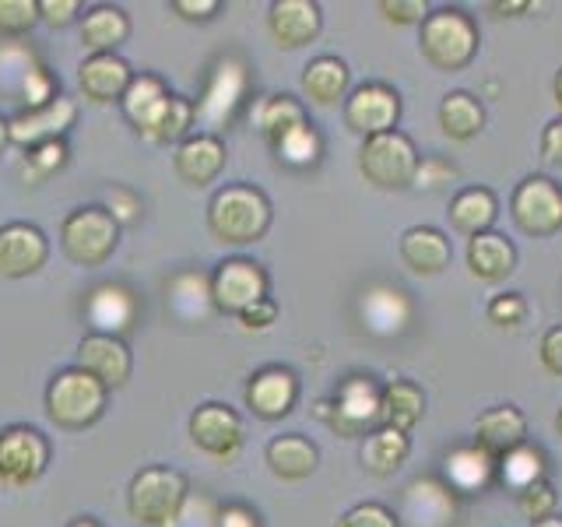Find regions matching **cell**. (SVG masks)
Masks as SVG:
<instances>
[{
	"label": "cell",
	"instance_id": "cell-1",
	"mask_svg": "<svg viewBox=\"0 0 562 527\" xmlns=\"http://www.w3.org/2000/svg\"><path fill=\"white\" fill-rule=\"evenodd\" d=\"M207 228L233 246L257 243L271 228V201L250 183H228L207 204Z\"/></svg>",
	"mask_w": 562,
	"mask_h": 527
},
{
	"label": "cell",
	"instance_id": "cell-2",
	"mask_svg": "<svg viewBox=\"0 0 562 527\" xmlns=\"http://www.w3.org/2000/svg\"><path fill=\"white\" fill-rule=\"evenodd\" d=\"M190 482L169 464L140 468L127 489V509L140 527H176L183 517Z\"/></svg>",
	"mask_w": 562,
	"mask_h": 527
},
{
	"label": "cell",
	"instance_id": "cell-3",
	"mask_svg": "<svg viewBox=\"0 0 562 527\" xmlns=\"http://www.w3.org/2000/svg\"><path fill=\"white\" fill-rule=\"evenodd\" d=\"M479 53V25L461 8H439L422 22V57L436 70H464Z\"/></svg>",
	"mask_w": 562,
	"mask_h": 527
},
{
	"label": "cell",
	"instance_id": "cell-4",
	"mask_svg": "<svg viewBox=\"0 0 562 527\" xmlns=\"http://www.w3.org/2000/svg\"><path fill=\"white\" fill-rule=\"evenodd\" d=\"M120 243V225L102 204L70 211L60 225V250L78 268H99L113 257Z\"/></svg>",
	"mask_w": 562,
	"mask_h": 527
},
{
	"label": "cell",
	"instance_id": "cell-5",
	"mask_svg": "<svg viewBox=\"0 0 562 527\" xmlns=\"http://www.w3.org/2000/svg\"><path fill=\"white\" fill-rule=\"evenodd\" d=\"M105 397H110V391H105L95 377H88L85 369L70 366L49 380L46 412L60 429H85L105 412Z\"/></svg>",
	"mask_w": 562,
	"mask_h": 527
},
{
	"label": "cell",
	"instance_id": "cell-6",
	"mask_svg": "<svg viewBox=\"0 0 562 527\" xmlns=\"http://www.w3.org/2000/svg\"><path fill=\"white\" fill-rule=\"evenodd\" d=\"M359 169L373 187L397 190L408 187L418 176V152L408 134L386 131L376 137H366V145L359 152Z\"/></svg>",
	"mask_w": 562,
	"mask_h": 527
},
{
	"label": "cell",
	"instance_id": "cell-7",
	"mask_svg": "<svg viewBox=\"0 0 562 527\" xmlns=\"http://www.w3.org/2000/svg\"><path fill=\"white\" fill-rule=\"evenodd\" d=\"M268 271L250 257H228L211 274V303L222 313H243L260 299H268Z\"/></svg>",
	"mask_w": 562,
	"mask_h": 527
},
{
	"label": "cell",
	"instance_id": "cell-8",
	"mask_svg": "<svg viewBox=\"0 0 562 527\" xmlns=\"http://www.w3.org/2000/svg\"><path fill=\"white\" fill-rule=\"evenodd\" d=\"M514 222L520 233L544 239L555 236L562 228V187H555L549 176H527V180L514 190Z\"/></svg>",
	"mask_w": 562,
	"mask_h": 527
},
{
	"label": "cell",
	"instance_id": "cell-9",
	"mask_svg": "<svg viewBox=\"0 0 562 527\" xmlns=\"http://www.w3.org/2000/svg\"><path fill=\"white\" fill-rule=\"evenodd\" d=\"M49 439L35 426L0 429V482L32 485L49 464Z\"/></svg>",
	"mask_w": 562,
	"mask_h": 527
},
{
	"label": "cell",
	"instance_id": "cell-10",
	"mask_svg": "<svg viewBox=\"0 0 562 527\" xmlns=\"http://www.w3.org/2000/svg\"><path fill=\"white\" fill-rule=\"evenodd\" d=\"M246 88H250V75H246L243 60H222L215 67V75L207 81V92L198 102V123L204 127V134H218L222 127H228L236 116V110L246 99Z\"/></svg>",
	"mask_w": 562,
	"mask_h": 527
},
{
	"label": "cell",
	"instance_id": "cell-11",
	"mask_svg": "<svg viewBox=\"0 0 562 527\" xmlns=\"http://www.w3.org/2000/svg\"><path fill=\"white\" fill-rule=\"evenodd\" d=\"M190 439L215 461H233L243 447V418L228 404L207 401L190 415Z\"/></svg>",
	"mask_w": 562,
	"mask_h": 527
},
{
	"label": "cell",
	"instance_id": "cell-12",
	"mask_svg": "<svg viewBox=\"0 0 562 527\" xmlns=\"http://www.w3.org/2000/svg\"><path fill=\"white\" fill-rule=\"evenodd\" d=\"M75 120H78V102L67 96L49 99L40 110H18L8 120L11 145L35 148V145H46V141H64V134L75 127Z\"/></svg>",
	"mask_w": 562,
	"mask_h": 527
},
{
	"label": "cell",
	"instance_id": "cell-13",
	"mask_svg": "<svg viewBox=\"0 0 562 527\" xmlns=\"http://www.w3.org/2000/svg\"><path fill=\"white\" fill-rule=\"evenodd\" d=\"M380 397L383 391L369 377H348L338 386V394H334V404H327L330 408L327 422L341 436H359L380 422Z\"/></svg>",
	"mask_w": 562,
	"mask_h": 527
},
{
	"label": "cell",
	"instance_id": "cell-14",
	"mask_svg": "<svg viewBox=\"0 0 562 527\" xmlns=\"http://www.w3.org/2000/svg\"><path fill=\"white\" fill-rule=\"evenodd\" d=\"M401 116V102L394 88H386L380 81L359 85L356 92L345 102V120L351 131H359L362 137H376L394 131V123Z\"/></svg>",
	"mask_w": 562,
	"mask_h": 527
},
{
	"label": "cell",
	"instance_id": "cell-15",
	"mask_svg": "<svg viewBox=\"0 0 562 527\" xmlns=\"http://www.w3.org/2000/svg\"><path fill=\"white\" fill-rule=\"evenodd\" d=\"M49 243L40 225L8 222L0 228V278H29L46 264Z\"/></svg>",
	"mask_w": 562,
	"mask_h": 527
},
{
	"label": "cell",
	"instance_id": "cell-16",
	"mask_svg": "<svg viewBox=\"0 0 562 527\" xmlns=\"http://www.w3.org/2000/svg\"><path fill=\"white\" fill-rule=\"evenodd\" d=\"M78 369H85L88 377H95L110 391V386H123L131 380L134 359L123 338H113V334H85L78 345Z\"/></svg>",
	"mask_w": 562,
	"mask_h": 527
},
{
	"label": "cell",
	"instance_id": "cell-17",
	"mask_svg": "<svg viewBox=\"0 0 562 527\" xmlns=\"http://www.w3.org/2000/svg\"><path fill=\"white\" fill-rule=\"evenodd\" d=\"M169 102H172V92L166 88V81L155 75H134L127 96L120 99L123 116H127L137 127V134L151 141V145H155L158 127H162V120L169 113Z\"/></svg>",
	"mask_w": 562,
	"mask_h": 527
},
{
	"label": "cell",
	"instance_id": "cell-18",
	"mask_svg": "<svg viewBox=\"0 0 562 527\" xmlns=\"http://www.w3.org/2000/svg\"><path fill=\"white\" fill-rule=\"evenodd\" d=\"M140 313V299L127 285H99L85 303V316L92 324V334H113L123 338Z\"/></svg>",
	"mask_w": 562,
	"mask_h": 527
},
{
	"label": "cell",
	"instance_id": "cell-19",
	"mask_svg": "<svg viewBox=\"0 0 562 527\" xmlns=\"http://www.w3.org/2000/svg\"><path fill=\"white\" fill-rule=\"evenodd\" d=\"M299 397V380L285 366H263L254 373L250 386H246V404L254 408L257 418H285Z\"/></svg>",
	"mask_w": 562,
	"mask_h": 527
},
{
	"label": "cell",
	"instance_id": "cell-20",
	"mask_svg": "<svg viewBox=\"0 0 562 527\" xmlns=\"http://www.w3.org/2000/svg\"><path fill=\"white\" fill-rule=\"evenodd\" d=\"M225 141L218 134H190L187 141L176 145L172 155V169L180 180L193 183V187H204L211 180H218V172L225 169Z\"/></svg>",
	"mask_w": 562,
	"mask_h": 527
},
{
	"label": "cell",
	"instance_id": "cell-21",
	"mask_svg": "<svg viewBox=\"0 0 562 527\" xmlns=\"http://www.w3.org/2000/svg\"><path fill=\"white\" fill-rule=\"evenodd\" d=\"M321 8L313 0H274L271 14H268V29H271V40L281 49H299L313 43L321 35Z\"/></svg>",
	"mask_w": 562,
	"mask_h": 527
},
{
	"label": "cell",
	"instance_id": "cell-22",
	"mask_svg": "<svg viewBox=\"0 0 562 527\" xmlns=\"http://www.w3.org/2000/svg\"><path fill=\"white\" fill-rule=\"evenodd\" d=\"M134 81L131 64L116 57V53H92L81 67H78V85L85 99L92 102H120L127 96V88Z\"/></svg>",
	"mask_w": 562,
	"mask_h": 527
},
{
	"label": "cell",
	"instance_id": "cell-23",
	"mask_svg": "<svg viewBox=\"0 0 562 527\" xmlns=\"http://www.w3.org/2000/svg\"><path fill=\"white\" fill-rule=\"evenodd\" d=\"M457 514L453 492L450 485L439 482H415L404 496V520H412V527H450Z\"/></svg>",
	"mask_w": 562,
	"mask_h": 527
},
{
	"label": "cell",
	"instance_id": "cell-24",
	"mask_svg": "<svg viewBox=\"0 0 562 527\" xmlns=\"http://www.w3.org/2000/svg\"><path fill=\"white\" fill-rule=\"evenodd\" d=\"M362 321L366 327L380 334V338H391V334H401L412 321V306L404 292L391 289V285H376L362 295Z\"/></svg>",
	"mask_w": 562,
	"mask_h": 527
},
{
	"label": "cell",
	"instance_id": "cell-25",
	"mask_svg": "<svg viewBox=\"0 0 562 527\" xmlns=\"http://www.w3.org/2000/svg\"><path fill=\"white\" fill-rule=\"evenodd\" d=\"M401 257L415 274H439L450 264V239L429 225H415L401 236Z\"/></svg>",
	"mask_w": 562,
	"mask_h": 527
},
{
	"label": "cell",
	"instance_id": "cell-26",
	"mask_svg": "<svg viewBox=\"0 0 562 527\" xmlns=\"http://www.w3.org/2000/svg\"><path fill=\"white\" fill-rule=\"evenodd\" d=\"M474 439H479V447L488 453H509L520 444H527V422L517 408H509V404L488 408L474 422Z\"/></svg>",
	"mask_w": 562,
	"mask_h": 527
},
{
	"label": "cell",
	"instance_id": "cell-27",
	"mask_svg": "<svg viewBox=\"0 0 562 527\" xmlns=\"http://www.w3.org/2000/svg\"><path fill=\"white\" fill-rule=\"evenodd\" d=\"M468 268L474 278L482 281H503L514 274L517 268V250L514 243L499 233H482V236H471L468 243Z\"/></svg>",
	"mask_w": 562,
	"mask_h": 527
},
{
	"label": "cell",
	"instance_id": "cell-28",
	"mask_svg": "<svg viewBox=\"0 0 562 527\" xmlns=\"http://www.w3.org/2000/svg\"><path fill=\"white\" fill-rule=\"evenodd\" d=\"M316 461H321V453H316V447L299 433L274 436L268 444V464L278 479H285V482L310 479V474L316 471Z\"/></svg>",
	"mask_w": 562,
	"mask_h": 527
},
{
	"label": "cell",
	"instance_id": "cell-29",
	"mask_svg": "<svg viewBox=\"0 0 562 527\" xmlns=\"http://www.w3.org/2000/svg\"><path fill=\"white\" fill-rule=\"evenodd\" d=\"M443 468H447L450 492H482L492 482V474H496V457L474 444L453 450L443 461Z\"/></svg>",
	"mask_w": 562,
	"mask_h": 527
},
{
	"label": "cell",
	"instance_id": "cell-30",
	"mask_svg": "<svg viewBox=\"0 0 562 527\" xmlns=\"http://www.w3.org/2000/svg\"><path fill=\"white\" fill-rule=\"evenodd\" d=\"M499 215L496 198L485 187H468L450 201V225L464 236H482L492 233V222Z\"/></svg>",
	"mask_w": 562,
	"mask_h": 527
},
{
	"label": "cell",
	"instance_id": "cell-31",
	"mask_svg": "<svg viewBox=\"0 0 562 527\" xmlns=\"http://www.w3.org/2000/svg\"><path fill=\"white\" fill-rule=\"evenodd\" d=\"M131 35V18L123 8L99 4L85 14L81 22V43L92 53H116L120 43H127Z\"/></svg>",
	"mask_w": 562,
	"mask_h": 527
},
{
	"label": "cell",
	"instance_id": "cell-32",
	"mask_svg": "<svg viewBox=\"0 0 562 527\" xmlns=\"http://www.w3.org/2000/svg\"><path fill=\"white\" fill-rule=\"evenodd\" d=\"M422 415H426V397L415 383L408 380H394L391 386H383V397H380V422L391 426L397 433H408L415 429Z\"/></svg>",
	"mask_w": 562,
	"mask_h": 527
},
{
	"label": "cell",
	"instance_id": "cell-33",
	"mask_svg": "<svg viewBox=\"0 0 562 527\" xmlns=\"http://www.w3.org/2000/svg\"><path fill=\"white\" fill-rule=\"evenodd\" d=\"M408 433H397L391 426H380L376 433H369L362 447V468L376 479H391V474L408 461Z\"/></svg>",
	"mask_w": 562,
	"mask_h": 527
},
{
	"label": "cell",
	"instance_id": "cell-34",
	"mask_svg": "<svg viewBox=\"0 0 562 527\" xmlns=\"http://www.w3.org/2000/svg\"><path fill=\"white\" fill-rule=\"evenodd\" d=\"M254 123L271 145H278V141L289 131H295L299 123H306V110H303V102L292 96H263L260 102H254Z\"/></svg>",
	"mask_w": 562,
	"mask_h": 527
},
{
	"label": "cell",
	"instance_id": "cell-35",
	"mask_svg": "<svg viewBox=\"0 0 562 527\" xmlns=\"http://www.w3.org/2000/svg\"><path fill=\"white\" fill-rule=\"evenodd\" d=\"M439 127L453 141H471L485 127V110L482 102L468 92H450L439 102Z\"/></svg>",
	"mask_w": 562,
	"mask_h": 527
},
{
	"label": "cell",
	"instance_id": "cell-36",
	"mask_svg": "<svg viewBox=\"0 0 562 527\" xmlns=\"http://www.w3.org/2000/svg\"><path fill=\"white\" fill-rule=\"evenodd\" d=\"M303 92L316 105H334L348 92V67L338 57H316L303 70Z\"/></svg>",
	"mask_w": 562,
	"mask_h": 527
},
{
	"label": "cell",
	"instance_id": "cell-37",
	"mask_svg": "<svg viewBox=\"0 0 562 527\" xmlns=\"http://www.w3.org/2000/svg\"><path fill=\"white\" fill-rule=\"evenodd\" d=\"M169 306L180 321H190V324L204 321V316L215 310V303H211V278L176 274L169 281Z\"/></svg>",
	"mask_w": 562,
	"mask_h": 527
},
{
	"label": "cell",
	"instance_id": "cell-38",
	"mask_svg": "<svg viewBox=\"0 0 562 527\" xmlns=\"http://www.w3.org/2000/svg\"><path fill=\"white\" fill-rule=\"evenodd\" d=\"M499 471H503V482H506V485H514L517 492L531 489L535 482H541V471H544V464H541V450L520 444L517 450L503 453V468H499Z\"/></svg>",
	"mask_w": 562,
	"mask_h": 527
},
{
	"label": "cell",
	"instance_id": "cell-39",
	"mask_svg": "<svg viewBox=\"0 0 562 527\" xmlns=\"http://www.w3.org/2000/svg\"><path fill=\"white\" fill-rule=\"evenodd\" d=\"M278 158L281 162H289L295 169H303V166H313L316 158H321V134H316L310 123H299L295 131H289L285 137L274 145Z\"/></svg>",
	"mask_w": 562,
	"mask_h": 527
},
{
	"label": "cell",
	"instance_id": "cell-40",
	"mask_svg": "<svg viewBox=\"0 0 562 527\" xmlns=\"http://www.w3.org/2000/svg\"><path fill=\"white\" fill-rule=\"evenodd\" d=\"M40 22V0H0V32L18 40Z\"/></svg>",
	"mask_w": 562,
	"mask_h": 527
},
{
	"label": "cell",
	"instance_id": "cell-41",
	"mask_svg": "<svg viewBox=\"0 0 562 527\" xmlns=\"http://www.w3.org/2000/svg\"><path fill=\"white\" fill-rule=\"evenodd\" d=\"M338 527H401L397 517L380 503H359L338 520Z\"/></svg>",
	"mask_w": 562,
	"mask_h": 527
},
{
	"label": "cell",
	"instance_id": "cell-42",
	"mask_svg": "<svg viewBox=\"0 0 562 527\" xmlns=\"http://www.w3.org/2000/svg\"><path fill=\"white\" fill-rule=\"evenodd\" d=\"M520 509H524V517L527 520H549L552 517V509H555V492L552 485H544V482H535L531 489H524L520 492Z\"/></svg>",
	"mask_w": 562,
	"mask_h": 527
},
{
	"label": "cell",
	"instance_id": "cell-43",
	"mask_svg": "<svg viewBox=\"0 0 562 527\" xmlns=\"http://www.w3.org/2000/svg\"><path fill=\"white\" fill-rule=\"evenodd\" d=\"M29 166L35 176H53L67 166V145L64 141H46V145L29 148Z\"/></svg>",
	"mask_w": 562,
	"mask_h": 527
},
{
	"label": "cell",
	"instance_id": "cell-44",
	"mask_svg": "<svg viewBox=\"0 0 562 527\" xmlns=\"http://www.w3.org/2000/svg\"><path fill=\"white\" fill-rule=\"evenodd\" d=\"M524 316H527V303H524V295H517V292L496 295L488 303V321L499 324V327H517V324H524Z\"/></svg>",
	"mask_w": 562,
	"mask_h": 527
},
{
	"label": "cell",
	"instance_id": "cell-45",
	"mask_svg": "<svg viewBox=\"0 0 562 527\" xmlns=\"http://www.w3.org/2000/svg\"><path fill=\"white\" fill-rule=\"evenodd\" d=\"M105 211L116 218V225H131L140 215V201L127 187H113L110 193H105Z\"/></svg>",
	"mask_w": 562,
	"mask_h": 527
},
{
	"label": "cell",
	"instance_id": "cell-46",
	"mask_svg": "<svg viewBox=\"0 0 562 527\" xmlns=\"http://www.w3.org/2000/svg\"><path fill=\"white\" fill-rule=\"evenodd\" d=\"M81 4L78 0H40V22L53 25V29H64L78 18Z\"/></svg>",
	"mask_w": 562,
	"mask_h": 527
},
{
	"label": "cell",
	"instance_id": "cell-47",
	"mask_svg": "<svg viewBox=\"0 0 562 527\" xmlns=\"http://www.w3.org/2000/svg\"><path fill=\"white\" fill-rule=\"evenodd\" d=\"M380 11L391 18V22L397 25H412V22H426L429 18V8L426 0H408V4H394V0H383Z\"/></svg>",
	"mask_w": 562,
	"mask_h": 527
},
{
	"label": "cell",
	"instance_id": "cell-48",
	"mask_svg": "<svg viewBox=\"0 0 562 527\" xmlns=\"http://www.w3.org/2000/svg\"><path fill=\"white\" fill-rule=\"evenodd\" d=\"M239 321L246 330H263V327H271L278 321V303L268 295V299H260V303H254L250 310H243L239 313Z\"/></svg>",
	"mask_w": 562,
	"mask_h": 527
},
{
	"label": "cell",
	"instance_id": "cell-49",
	"mask_svg": "<svg viewBox=\"0 0 562 527\" xmlns=\"http://www.w3.org/2000/svg\"><path fill=\"white\" fill-rule=\"evenodd\" d=\"M172 11L187 22H207L222 11V0H172Z\"/></svg>",
	"mask_w": 562,
	"mask_h": 527
},
{
	"label": "cell",
	"instance_id": "cell-50",
	"mask_svg": "<svg viewBox=\"0 0 562 527\" xmlns=\"http://www.w3.org/2000/svg\"><path fill=\"white\" fill-rule=\"evenodd\" d=\"M541 366L549 369L552 377H562V327H552L541 338Z\"/></svg>",
	"mask_w": 562,
	"mask_h": 527
},
{
	"label": "cell",
	"instance_id": "cell-51",
	"mask_svg": "<svg viewBox=\"0 0 562 527\" xmlns=\"http://www.w3.org/2000/svg\"><path fill=\"white\" fill-rule=\"evenodd\" d=\"M218 527H260V524H257V514L250 506L228 503V506H222V514H218Z\"/></svg>",
	"mask_w": 562,
	"mask_h": 527
},
{
	"label": "cell",
	"instance_id": "cell-52",
	"mask_svg": "<svg viewBox=\"0 0 562 527\" xmlns=\"http://www.w3.org/2000/svg\"><path fill=\"white\" fill-rule=\"evenodd\" d=\"M541 152H544V158H549V162H562V120H555V123H549V127H544V134H541Z\"/></svg>",
	"mask_w": 562,
	"mask_h": 527
},
{
	"label": "cell",
	"instance_id": "cell-53",
	"mask_svg": "<svg viewBox=\"0 0 562 527\" xmlns=\"http://www.w3.org/2000/svg\"><path fill=\"white\" fill-rule=\"evenodd\" d=\"M8 145H11V127H8V120L0 116V155H4Z\"/></svg>",
	"mask_w": 562,
	"mask_h": 527
},
{
	"label": "cell",
	"instance_id": "cell-54",
	"mask_svg": "<svg viewBox=\"0 0 562 527\" xmlns=\"http://www.w3.org/2000/svg\"><path fill=\"white\" fill-rule=\"evenodd\" d=\"M67 527H102V524L95 517H78V520H70Z\"/></svg>",
	"mask_w": 562,
	"mask_h": 527
},
{
	"label": "cell",
	"instance_id": "cell-55",
	"mask_svg": "<svg viewBox=\"0 0 562 527\" xmlns=\"http://www.w3.org/2000/svg\"><path fill=\"white\" fill-rule=\"evenodd\" d=\"M531 527H562V517H549V520H538Z\"/></svg>",
	"mask_w": 562,
	"mask_h": 527
},
{
	"label": "cell",
	"instance_id": "cell-56",
	"mask_svg": "<svg viewBox=\"0 0 562 527\" xmlns=\"http://www.w3.org/2000/svg\"><path fill=\"white\" fill-rule=\"evenodd\" d=\"M492 8H496V11H524L527 4H492Z\"/></svg>",
	"mask_w": 562,
	"mask_h": 527
},
{
	"label": "cell",
	"instance_id": "cell-57",
	"mask_svg": "<svg viewBox=\"0 0 562 527\" xmlns=\"http://www.w3.org/2000/svg\"><path fill=\"white\" fill-rule=\"evenodd\" d=\"M555 102L562 105V70H559V75H555Z\"/></svg>",
	"mask_w": 562,
	"mask_h": 527
},
{
	"label": "cell",
	"instance_id": "cell-58",
	"mask_svg": "<svg viewBox=\"0 0 562 527\" xmlns=\"http://www.w3.org/2000/svg\"><path fill=\"white\" fill-rule=\"evenodd\" d=\"M555 429H559V436H562V412H559V418H555Z\"/></svg>",
	"mask_w": 562,
	"mask_h": 527
}]
</instances>
